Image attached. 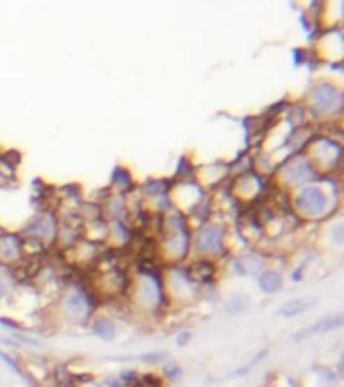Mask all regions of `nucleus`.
Returning a JSON list of instances; mask_svg holds the SVG:
<instances>
[{
	"mask_svg": "<svg viewBox=\"0 0 344 387\" xmlns=\"http://www.w3.org/2000/svg\"><path fill=\"white\" fill-rule=\"evenodd\" d=\"M250 305H252V300L248 299V295L238 293V295H234L230 299V302H227V311L234 313V315H241V313H246L250 309Z\"/></svg>",
	"mask_w": 344,
	"mask_h": 387,
	"instance_id": "nucleus-14",
	"label": "nucleus"
},
{
	"mask_svg": "<svg viewBox=\"0 0 344 387\" xmlns=\"http://www.w3.org/2000/svg\"><path fill=\"white\" fill-rule=\"evenodd\" d=\"M4 297H6V282L0 277V299H4Z\"/></svg>",
	"mask_w": 344,
	"mask_h": 387,
	"instance_id": "nucleus-20",
	"label": "nucleus"
},
{
	"mask_svg": "<svg viewBox=\"0 0 344 387\" xmlns=\"http://www.w3.org/2000/svg\"><path fill=\"white\" fill-rule=\"evenodd\" d=\"M95 305H97L95 293L87 291L85 286L75 284V286H70L69 291H65V295L61 297L59 309L73 323H87L93 315Z\"/></svg>",
	"mask_w": 344,
	"mask_h": 387,
	"instance_id": "nucleus-6",
	"label": "nucleus"
},
{
	"mask_svg": "<svg viewBox=\"0 0 344 387\" xmlns=\"http://www.w3.org/2000/svg\"><path fill=\"white\" fill-rule=\"evenodd\" d=\"M27 256L24 252V240L20 234L13 232H0V263L17 266Z\"/></svg>",
	"mask_w": 344,
	"mask_h": 387,
	"instance_id": "nucleus-8",
	"label": "nucleus"
},
{
	"mask_svg": "<svg viewBox=\"0 0 344 387\" xmlns=\"http://www.w3.org/2000/svg\"><path fill=\"white\" fill-rule=\"evenodd\" d=\"M306 158L310 159V163L314 166L316 174L322 176V174H332L334 170L341 168V161H343V147L338 141H334L328 136H320L316 133L310 143L304 149Z\"/></svg>",
	"mask_w": 344,
	"mask_h": 387,
	"instance_id": "nucleus-3",
	"label": "nucleus"
},
{
	"mask_svg": "<svg viewBox=\"0 0 344 387\" xmlns=\"http://www.w3.org/2000/svg\"><path fill=\"white\" fill-rule=\"evenodd\" d=\"M163 357H165V353L155 351V353H147V355H143L141 359H143V361H147V363H159V361H163Z\"/></svg>",
	"mask_w": 344,
	"mask_h": 387,
	"instance_id": "nucleus-17",
	"label": "nucleus"
},
{
	"mask_svg": "<svg viewBox=\"0 0 344 387\" xmlns=\"http://www.w3.org/2000/svg\"><path fill=\"white\" fill-rule=\"evenodd\" d=\"M332 200L338 202V192H328L324 188V177L320 176L316 182L300 188L294 194L290 204L298 220H324L332 214Z\"/></svg>",
	"mask_w": 344,
	"mask_h": 387,
	"instance_id": "nucleus-1",
	"label": "nucleus"
},
{
	"mask_svg": "<svg viewBox=\"0 0 344 387\" xmlns=\"http://www.w3.org/2000/svg\"><path fill=\"white\" fill-rule=\"evenodd\" d=\"M137 387H163V384L154 373H145V375H139Z\"/></svg>",
	"mask_w": 344,
	"mask_h": 387,
	"instance_id": "nucleus-15",
	"label": "nucleus"
},
{
	"mask_svg": "<svg viewBox=\"0 0 344 387\" xmlns=\"http://www.w3.org/2000/svg\"><path fill=\"white\" fill-rule=\"evenodd\" d=\"M99 387H121V386L117 384V381H113V379H107V381H103Z\"/></svg>",
	"mask_w": 344,
	"mask_h": 387,
	"instance_id": "nucleus-21",
	"label": "nucleus"
},
{
	"mask_svg": "<svg viewBox=\"0 0 344 387\" xmlns=\"http://www.w3.org/2000/svg\"><path fill=\"white\" fill-rule=\"evenodd\" d=\"M191 244L195 254H200V258L218 261L227 254L225 230L222 224H216V222H206L195 230V234L191 236Z\"/></svg>",
	"mask_w": 344,
	"mask_h": 387,
	"instance_id": "nucleus-5",
	"label": "nucleus"
},
{
	"mask_svg": "<svg viewBox=\"0 0 344 387\" xmlns=\"http://www.w3.org/2000/svg\"><path fill=\"white\" fill-rule=\"evenodd\" d=\"M177 373H179V367L175 365V363H170V365H165V375L167 377H177Z\"/></svg>",
	"mask_w": 344,
	"mask_h": 387,
	"instance_id": "nucleus-19",
	"label": "nucleus"
},
{
	"mask_svg": "<svg viewBox=\"0 0 344 387\" xmlns=\"http://www.w3.org/2000/svg\"><path fill=\"white\" fill-rule=\"evenodd\" d=\"M190 339H191V331H184V333L177 335V345H179V347H184L186 343H190Z\"/></svg>",
	"mask_w": 344,
	"mask_h": 387,
	"instance_id": "nucleus-18",
	"label": "nucleus"
},
{
	"mask_svg": "<svg viewBox=\"0 0 344 387\" xmlns=\"http://www.w3.org/2000/svg\"><path fill=\"white\" fill-rule=\"evenodd\" d=\"M91 329H93V333L97 335L99 339H103V341H113L117 337V323L111 317L93 319Z\"/></svg>",
	"mask_w": 344,
	"mask_h": 387,
	"instance_id": "nucleus-13",
	"label": "nucleus"
},
{
	"mask_svg": "<svg viewBox=\"0 0 344 387\" xmlns=\"http://www.w3.org/2000/svg\"><path fill=\"white\" fill-rule=\"evenodd\" d=\"M318 387H334V377L332 371L322 370L318 373Z\"/></svg>",
	"mask_w": 344,
	"mask_h": 387,
	"instance_id": "nucleus-16",
	"label": "nucleus"
},
{
	"mask_svg": "<svg viewBox=\"0 0 344 387\" xmlns=\"http://www.w3.org/2000/svg\"><path fill=\"white\" fill-rule=\"evenodd\" d=\"M343 325V317L341 315H332V317H324L320 319V321H316L312 327L308 329H304V331H300V333L294 335V339H304V337H310V335H318V333H327V331H332V329H336V327H341Z\"/></svg>",
	"mask_w": 344,
	"mask_h": 387,
	"instance_id": "nucleus-12",
	"label": "nucleus"
},
{
	"mask_svg": "<svg viewBox=\"0 0 344 387\" xmlns=\"http://www.w3.org/2000/svg\"><path fill=\"white\" fill-rule=\"evenodd\" d=\"M57 232H59V220L57 214L52 210L38 212L35 218L24 226L22 230V240L24 244H38V247H47L51 242H57Z\"/></svg>",
	"mask_w": 344,
	"mask_h": 387,
	"instance_id": "nucleus-7",
	"label": "nucleus"
},
{
	"mask_svg": "<svg viewBox=\"0 0 344 387\" xmlns=\"http://www.w3.org/2000/svg\"><path fill=\"white\" fill-rule=\"evenodd\" d=\"M276 180H278V188L282 190H290V188H304L312 182L318 180V174L314 170V166L310 163L306 154H294L292 158H288L284 163L276 166Z\"/></svg>",
	"mask_w": 344,
	"mask_h": 387,
	"instance_id": "nucleus-4",
	"label": "nucleus"
},
{
	"mask_svg": "<svg viewBox=\"0 0 344 387\" xmlns=\"http://www.w3.org/2000/svg\"><path fill=\"white\" fill-rule=\"evenodd\" d=\"M188 277L193 284H211L218 279V264L209 258H195L193 263L186 268Z\"/></svg>",
	"mask_w": 344,
	"mask_h": 387,
	"instance_id": "nucleus-9",
	"label": "nucleus"
},
{
	"mask_svg": "<svg viewBox=\"0 0 344 387\" xmlns=\"http://www.w3.org/2000/svg\"><path fill=\"white\" fill-rule=\"evenodd\" d=\"M258 286L264 295H276L284 286V277L276 268H264L258 275Z\"/></svg>",
	"mask_w": 344,
	"mask_h": 387,
	"instance_id": "nucleus-10",
	"label": "nucleus"
},
{
	"mask_svg": "<svg viewBox=\"0 0 344 387\" xmlns=\"http://www.w3.org/2000/svg\"><path fill=\"white\" fill-rule=\"evenodd\" d=\"M316 305V299L314 297H298V299L286 300L282 307H280V315L282 317H298L302 313H306L308 309H312Z\"/></svg>",
	"mask_w": 344,
	"mask_h": 387,
	"instance_id": "nucleus-11",
	"label": "nucleus"
},
{
	"mask_svg": "<svg viewBox=\"0 0 344 387\" xmlns=\"http://www.w3.org/2000/svg\"><path fill=\"white\" fill-rule=\"evenodd\" d=\"M308 113H312L314 119L330 122L332 117H341L344 107V95L341 89L328 81H320L312 85L306 97Z\"/></svg>",
	"mask_w": 344,
	"mask_h": 387,
	"instance_id": "nucleus-2",
	"label": "nucleus"
}]
</instances>
